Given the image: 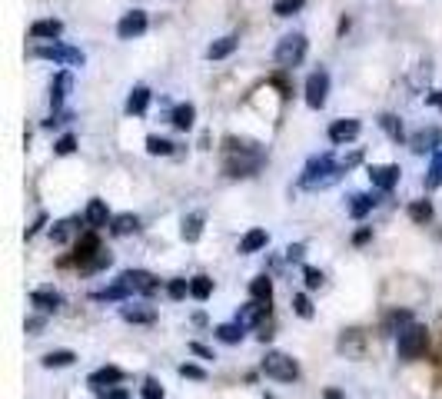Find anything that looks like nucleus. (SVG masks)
Wrapping results in <instances>:
<instances>
[{"mask_svg": "<svg viewBox=\"0 0 442 399\" xmlns=\"http://www.w3.org/2000/svg\"><path fill=\"white\" fill-rule=\"evenodd\" d=\"M80 223H83V216H67L60 223H54V227H50V240H54V243H67L74 233H80ZM83 227H87V223H83Z\"/></svg>", "mask_w": 442, "mask_h": 399, "instance_id": "19", "label": "nucleus"}, {"mask_svg": "<svg viewBox=\"0 0 442 399\" xmlns=\"http://www.w3.org/2000/svg\"><path fill=\"white\" fill-rule=\"evenodd\" d=\"M339 160H333V154H316L309 156V163L303 167V177H300V186L303 190H326L339 180Z\"/></svg>", "mask_w": 442, "mask_h": 399, "instance_id": "2", "label": "nucleus"}, {"mask_svg": "<svg viewBox=\"0 0 442 399\" xmlns=\"http://www.w3.org/2000/svg\"><path fill=\"white\" fill-rule=\"evenodd\" d=\"M369 236H373V230H369V227H363V230H356V236H352V243H356V246H363V243H369Z\"/></svg>", "mask_w": 442, "mask_h": 399, "instance_id": "49", "label": "nucleus"}, {"mask_svg": "<svg viewBox=\"0 0 442 399\" xmlns=\"http://www.w3.org/2000/svg\"><path fill=\"white\" fill-rule=\"evenodd\" d=\"M44 223H47V213H37V220H33L31 227H27V240H31V236H37V233L44 230Z\"/></svg>", "mask_w": 442, "mask_h": 399, "instance_id": "48", "label": "nucleus"}, {"mask_svg": "<svg viewBox=\"0 0 442 399\" xmlns=\"http://www.w3.org/2000/svg\"><path fill=\"white\" fill-rule=\"evenodd\" d=\"M409 220L412 223H429V220H432V203H429V200L409 203Z\"/></svg>", "mask_w": 442, "mask_h": 399, "instance_id": "36", "label": "nucleus"}, {"mask_svg": "<svg viewBox=\"0 0 442 399\" xmlns=\"http://www.w3.org/2000/svg\"><path fill=\"white\" fill-rule=\"evenodd\" d=\"M74 90V77H70V70H60L54 83H50V104H54V113L63 107V100H67V93Z\"/></svg>", "mask_w": 442, "mask_h": 399, "instance_id": "14", "label": "nucleus"}, {"mask_svg": "<svg viewBox=\"0 0 442 399\" xmlns=\"http://www.w3.org/2000/svg\"><path fill=\"white\" fill-rule=\"evenodd\" d=\"M120 283H126L133 293H143V296H150V293L160 290V283L156 277H150L147 270H123L120 273Z\"/></svg>", "mask_w": 442, "mask_h": 399, "instance_id": "11", "label": "nucleus"}, {"mask_svg": "<svg viewBox=\"0 0 442 399\" xmlns=\"http://www.w3.org/2000/svg\"><path fill=\"white\" fill-rule=\"evenodd\" d=\"M120 316L126 323H153L156 320V309L147 307V303H126V307L120 309Z\"/></svg>", "mask_w": 442, "mask_h": 399, "instance_id": "21", "label": "nucleus"}, {"mask_svg": "<svg viewBox=\"0 0 442 399\" xmlns=\"http://www.w3.org/2000/svg\"><path fill=\"white\" fill-rule=\"evenodd\" d=\"M376 203H379V200L373 197V193H352L350 197V216L352 220H363L366 213H373Z\"/></svg>", "mask_w": 442, "mask_h": 399, "instance_id": "24", "label": "nucleus"}, {"mask_svg": "<svg viewBox=\"0 0 442 399\" xmlns=\"http://www.w3.org/2000/svg\"><path fill=\"white\" fill-rule=\"evenodd\" d=\"M140 230V216L137 213H120L110 220V233L113 236H130V233Z\"/></svg>", "mask_w": 442, "mask_h": 399, "instance_id": "23", "label": "nucleus"}, {"mask_svg": "<svg viewBox=\"0 0 442 399\" xmlns=\"http://www.w3.org/2000/svg\"><path fill=\"white\" fill-rule=\"evenodd\" d=\"M37 329H44V316H33V320H27V333H33V336H37Z\"/></svg>", "mask_w": 442, "mask_h": 399, "instance_id": "52", "label": "nucleus"}, {"mask_svg": "<svg viewBox=\"0 0 442 399\" xmlns=\"http://www.w3.org/2000/svg\"><path fill=\"white\" fill-rule=\"evenodd\" d=\"M120 380H123V373L117 366H104V369H97V373H90V386H97V389L120 383Z\"/></svg>", "mask_w": 442, "mask_h": 399, "instance_id": "29", "label": "nucleus"}, {"mask_svg": "<svg viewBox=\"0 0 442 399\" xmlns=\"http://www.w3.org/2000/svg\"><path fill=\"white\" fill-rule=\"evenodd\" d=\"M306 37L303 33H286L279 44H276V63H279V70H293V67H300L306 57Z\"/></svg>", "mask_w": 442, "mask_h": 399, "instance_id": "5", "label": "nucleus"}, {"mask_svg": "<svg viewBox=\"0 0 442 399\" xmlns=\"http://www.w3.org/2000/svg\"><path fill=\"white\" fill-rule=\"evenodd\" d=\"M426 190L432 193V190H439V184H442V154H436L432 156V163H429V173H426Z\"/></svg>", "mask_w": 442, "mask_h": 399, "instance_id": "35", "label": "nucleus"}, {"mask_svg": "<svg viewBox=\"0 0 442 399\" xmlns=\"http://www.w3.org/2000/svg\"><path fill=\"white\" fill-rule=\"evenodd\" d=\"M31 303L40 313H54V309H60V303H63V296L54 286H40V290H33L31 293Z\"/></svg>", "mask_w": 442, "mask_h": 399, "instance_id": "16", "label": "nucleus"}, {"mask_svg": "<svg viewBox=\"0 0 442 399\" xmlns=\"http://www.w3.org/2000/svg\"><path fill=\"white\" fill-rule=\"evenodd\" d=\"M104 246H100V236H97V230H87L80 240H76V263H87L90 256H97Z\"/></svg>", "mask_w": 442, "mask_h": 399, "instance_id": "20", "label": "nucleus"}, {"mask_svg": "<svg viewBox=\"0 0 442 399\" xmlns=\"http://www.w3.org/2000/svg\"><path fill=\"white\" fill-rule=\"evenodd\" d=\"M183 240L186 243H197L199 240V233H203V213H190V216H183Z\"/></svg>", "mask_w": 442, "mask_h": 399, "instance_id": "32", "label": "nucleus"}, {"mask_svg": "<svg viewBox=\"0 0 442 399\" xmlns=\"http://www.w3.org/2000/svg\"><path fill=\"white\" fill-rule=\"evenodd\" d=\"M266 243H270V233L256 227V230H249L243 240H240V253H259Z\"/></svg>", "mask_w": 442, "mask_h": 399, "instance_id": "28", "label": "nucleus"}, {"mask_svg": "<svg viewBox=\"0 0 442 399\" xmlns=\"http://www.w3.org/2000/svg\"><path fill=\"white\" fill-rule=\"evenodd\" d=\"M190 296L199 300V303H203V300H210V296H213V279H210V277H193V279H190Z\"/></svg>", "mask_w": 442, "mask_h": 399, "instance_id": "33", "label": "nucleus"}, {"mask_svg": "<svg viewBox=\"0 0 442 399\" xmlns=\"http://www.w3.org/2000/svg\"><path fill=\"white\" fill-rule=\"evenodd\" d=\"M150 27V20H147V10H130V14L120 17V24H117V37L120 40H137L143 37Z\"/></svg>", "mask_w": 442, "mask_h": 399, "instance_id": "8", "label": "nucleus"}, {"mask_svg": "<svg viewBox=\"0 0 442 399\" xmlns=\"http://www.w3.org/2000/svg\"><path fill=\"white\" fill-rule=\"evenodd\" d=\"M293 309H296V316H303V320L313 316V303H309L306 293H296V296H293Z\"/></svg>", "mask_w": 442, "mask_h": 399, "instance_id": "40", "label": "nucleus"}, {"mask_svg": "<svg viewBox=\"0 0 442 399\" xmlns=\"http://www.w3.org/2000/svg\"><path fill=\"white\" fill-rule=\"evenodd\" d=\"M110 220V206H107V200H100V197H93L90 203H87V210H83V223H87V230H104Z\"/></svg>", "mask_w": 442, "mask_h": 399, "instance_id": "12", "label": "nucleus"}, {"mask_svg": "<svg viewBox=\"0 0 442 399\" xmlns=\"http://www.w3.org/2000/svg\"><path fill=\"white\" fill-rule=\"evenodd\" d=\"M31 57H37V60H54V63H67V67H83L87 63V57H83V50H76V47L70 44H37L31 47Z\"/></svg>", "mask_w": 442, "mask_h": 399, "instance_id": "4", "label": "nucleus"}, {"mask_svg": "<svg viewBox=\"0 0 442 399\" xmlns=\"http://www.w3.org/2000/svg\"><path fill=\"white\" fill-rule=\"evenodd\" d=\"M303 279H306V290H320L322 286V273L316 266H303Z\"/></svg>", "mask_w": 442, "mask_h": 399, "instance_id": "43", "label": "nucleus"}, {"mask_svg": "<svg viewBox=\"0 0 442 399\" xmlns=\"http://www.w3.org/2000/svg\"><path fill=\"white\" fill-rule=\"evenodd\" d=\"M180 376H186V380H206V373L199 366H193V363H183V366H180Z\"/></svg>", "mask_w": 442, "mask_h": 399, "instance_id": "46", "label": "nucleus"}, {"mask_svg": "<svg viewBox=\"0 0 442 399\" xmlns=\"http://www.w3.org/2000/svg\"><path fill=\"white\" fill-rule=\"evenodd\" d=\"M436 143H442V130H436V127L419 130V133H412V140H409L412 154H432V150H436Z\"/></svg>", "mask_w": 442, "mask_h": 399, "instance_id": "15", "label": "nucleus"}, {"mask_svg": "<svg viewBox=\"0 0 442 399\" xmlns=\"http://www.w3.org/2000/svg\"><path fill=\"white\" fill-rule=\"evenodd\" d=\"M243 333H246V326H240L236 320L223 323V326H216V339H220V343H229V346H233V343H240V339H243Z\"/></svg>", "mask_w": 442, "mask_h": 399, "instance_id": "31", "label": "nucleus"}, {"mask_svg": "<svg viewBox=\"0 0 442 399\" xmlns=\"http://www.w3.org/2000/svg\"><path fill=\"white\" fill-rule=\"evenodd\" d=\"M107 399H130V396H126V389H113Z\"/></svg>", "mask_w": 442, "mask_h": 399, "instance_id": "53", "label": "nucleus"}, {"mask_svg": "<svg viewBox=\"0 0 442 399\" xmlns=\"http://www.w3.org/2000/svg\"><path fill=\"white\" fill-rule=\"evenodd\" d=\"M303 7H306V0H276L273 14L276 17H293V14H300Z\"/></svg>", "mask_w": 442, "mask_h": 399, "instance_id": "39", "label": "nucleus"}, {"mask_svg": "<svg viewBox=\"0 0 442 399\" xmlns=\"http://www.w3.org/2000/svg\"><path fill=\"white\" fill-rule=\"evenodd\" d=\"M150 87H143V83H137L133 90H130V97H126V113L130 117H143L147 113V107H150Z\"/></svg>", "mask_w": 442, "mask_h": 399, "instance_id": "17", "label": "nucleus"}, {"mask_svg": "<svg viewBox=\"0 0 442 399\" xmlns=\"http://www.w3.org/2000/svg\"><path fill=\"white\" fill-rule=\"evenodd\" d=\"M130 296H133V290H130L126 283H120V279H117L113 286H104V290L93 293L97 303H117V300H130Z\"/></svg>", "mask_w": 442, "mask_h": 399, "instance_id": "22", "label": "nucleus"}, {"mask_svg": "<svg viewBox=\"0 0 442 399\" xmlns=\"http://www.w3.org/2000/svg\"><path fill=\"white\" fill-rule=\"evenodd\" d=\"M263 373H266L270 380H276V383H293V380L300 376V366H296L293 356L273 350V353H266V359H263Z\"/></svg>", "mask_w": 442, "mask_h": 399, "instance_id": "6", "label": "nucleus"}, {"mask_svg": "<svg viewBox=\"0 0 442 399\" xmlns=\"http://www.w3.org/2000/svg\"><path fill=\"white\" fill-rule=\"evenodd\" d=\"M249 300H259V303H270L273 300V279L270 277H256L249 283Z\"/></svg>", "mask_w": 442, "mask_h": 399, "instance_id": "30", "label": "nucleus"}, {"mask_svg": "<svg viewBox=\"0 0 442 399\" xmlns=\"http://www.w3.org/2000/svg\"><path fill=\"white\" fill-rule=\"evenodd\" d=\"M270 313V303H259V300H249L246 307H240V313H236V323L240 326H256V323H263V316Z\"/></svg>", "mask_w": 442, "mask_h": 399, "instance_id": "18", "label": "nucleus"}, {"mask_svg": "<svg viewBox=\"0 0 442 399\" xmlns=\"http://www.w3.org/2000/svg\"><path fill=\"white\" fill-rule=\"evenodd\" d=\"M359 130H363V123L356 120V117L333 120V123H329V143H336V147H346V143H352V140L359 137Z\"/></svg>", "mask_w": 442, "mask_h": 399, "instance_id": "10", "label": "nucleus"}, {"mask_svg": "<svg viewBox=\"0 0 442 399\" xmlns=\"http://www.w3.org/2000/svg\"><path fill=\"white\" fill-rule=\"evenodd\" d=\"M303 253H306L303 243H290V246H286V260H290V263H300V260H303Z\"/></svg>", "mask_w": 442, "mask_h": 399, "instance_id": "47", "label": "nucleus"}, {"mask_svg": "<svg viewBox=\"0 0 442 399\" xmlns=\"http://www.w3.org/2000/svg\"><path fill=\"white\" fill-rule=\"evenodd\" d=\"M326 97H329V74L320 67V70H313L306 77V107L320 110L326 104Z\"/></svg>", "mask_w": 442, "mask_h": 399, "instance_id": "7", "label": "nucleus"}, {"mask_svg": "<svg viewBox=\"0 0 442 399\" xmlns=\"http://www.w3.org/2000/svg\"><path fill=\"white\" fill-rule=\"evenodd\" d=\"M193 120H197V107L193 104H180V107H173V113H170V123L177 130H190Z\"/></svg>", "mask_w": 442, "mask_h": 399, "instance_id": "25", "label": "nucleus"}, {"mask_svg": "<svg viewBox=\"0 0 442 399\" xmlns=\"http://www.w3.org/2000/svg\"><path fill=\"white\" fill-rule=\"evenodd\" d=\"M399 177H402V170H399L396 163H373V167H369V180H373V186H376L379 193H389V190L399 184Z\"/></svg>", "mask_w": 442, "mask_h": 399, "instance_id": "9", "label": "nucleus"}, {"mask_svg": "<svg viewBox=\"0 0 442 399\" xmlns=\"http://www.w3.org/2000/svg\"><path fill=\"white\" fill-rule=\"evenodd\" d=\"M60 33H63V24L57 17H47V20H33L31 24V40H54L57 44Z\"/></svg>", "mask_w": 442, "mask_h": 399, "instance_id": "13", "label": "nucleus"}, {"mask_svg": "<svg viewBox=\"0 0 442 399\" xmlns=\"http://www.w3.org/2000/svg\"><path fill=\"white\" fill-rule=\"evenodd\" d=\"M167 293H170V300H183L186 293H190V283H186V279H170Z\"/></svg>", "mask_w": 442, "mask_h": 399, "instance_id": "44", "label": "nucleus"}, {"mask_svg": "<svg viewBox=\"0 0 442 399\" xmlns=\"http://www.w3.org/2000/svg\"><path fill=\"white\" fill-rule=\"evenodd\" d=\"M147 154L170 156V154H173V143H170L167 137H156V133H150V137H147Z\"/></svg>", "mask_w": 442, "mask_h": 399, "instance_id": "37", "label": "nucleus"}, {"mask_svg": "<svg viewBox=\"0 0 442 399\" xmlns=\"http://www.w3.org/2000/svg\"><path fill=\"white\" fill-rule=\"evenodd\" d=\"M326 399H346V396H343L339 389H326Z\"/></svg>", "mask_w": 442, "mask_h": 399, "instance_id": "54", "label": "nucleus"}, {"mask_svg": "<svg viewBox=\"0 0 442 399\" xmlns=\"http://www.w3.org/2000/svg\"><path fill=\"white\" fill-rule=\"evenodd\" d=\"M190 350H193L197 356H203V359H213V350H206L203 343H190Z\"/></svg>", "mask_w": 442, "mask_h": 399, "instance_id": "51", "label": "nucleus"}, {"mask_svg": "<svg viewBox=\"0 0 442 399\" xmlns=\"http://www.w3.org/2000/svg\"><path fill=\"white\" fill-rule=\"evenodd\" d=\"M74 150H76V137H74V133H63V137L54 143V154H57V156H67V154H74Z\"/></svg>", "mask_w": 442, "mask_h": 399, "instance_id": "41", "label": "nucleus"}, {"mask_svg": "<svg viewBox=\"0 0 442 399\" xmlns=\"http://www.w3.org/2000/svg\"><path fill=\"white\" fill-rule=\"evenodd\" d=\"M236 44H240L236 37H220V40H213V44L206 47V57L210 60H227L229 54L236 50Z\"/></svg>", "mask_w": 442, "mask_h": 399, "instance_id": "27", "label": "nucleus"}, {"mask_svg": "<svg viewBox=\"0 0 442 399\" xmlns=\"http://www.w3.org/2000/svg\"><path fill=\"white\" fill-rule=\"evenodd\" d=\"M47 369H63V366H74L76 363V353L74 350H50V353H44V359H40Z\"/></svg>", "mask_w": 442, "mask_h": 399, "instance_id": "26", "label": "nucleus"}, {"mask_svg": "<svg viewBox=\"0 0 442 399\" xmlns=\"http://www.w3.org/2000/svg\"><path fill=\"white\" fill-rule=\"evenodd\" d=\"M227 177H253L259 167H263V150H256V143H240L236 137H227Z\"/></svg>", "mask_w": 442, "mask_h": 399, "instance_id": "1", "label": "nucleus"}, {"mask_svg": "<svg viewBox=\"0 0 442 399\" xmlns=\"http://www.w3.org/2000/svg\"><path fill=\"white\" fill-rule=\"evenodd\" d=\"M110 263H113V256H110L107 250H100L97 256H90L87 263H80V270H83V273H97V270H107Z\"/></svg>", "mask_w": 442, "mask_h": 399, "instance_id": "38", "label": "nucleus"}, {"mask_svg": "<svg viewBox=\"0 0 442 399\" xmlns=\"http://www.w3.org/2000/svg\"><path fill=\"white\" fill-rule=\"evenodd\" d=\"M379 127L386 130V137L396 140V143L406 137V133H402V120H399L396 113H382V117H379Z\"/></svg>", "mask_w": 442, "mask_h": 399, "instance_id": "34", "label": "nucleus"}, {"mask_svg": "<svg viewBox=\"0 0 442 399\" xmlns=\"http://www.w3.org/2000/svg\"><path fill=\"white\" fill-rule=\"evenodd\" d=\"M426 343H429V329L423 326V323H409V326H402V329H399V343H396L399 359H406V363L419 359V356L426 353Z\"/></svg>", "mask_w": 442, "mask_h": 399, "instance_id": "3", "label": "nucleus"}, {"mask_svg": "<svg viewBox=\"0 0 442 399\" xmlns=\"http://www.w3.org/2000/svg\"><path fill=\"white\" fill-rule=\"evenodd\" d=\"M143 399H163V386L156 383V380H147L143 383Z\"/></svg>", "mask_w": 442, "mask_h": 399, "instance_id": "45", "label": "nucleus"}, {"mask_svg": "<svg viewBox=\"0 0 442 399\" xmlns=\"http://www.w3.org/2000/svg\"><path fill=\"white\" fill-rule=\"evenodd\" d=\"M396 326H409V309H393V313H389V320H386V329L393 333Z\"/></svg>", "mask_w": 442, "mask_h": 399, "instance_id": "42", "label": "nucleus"}, {"mask_svg": "<svg viewBox=\"0 0 442 399\" xmlns=\"http://www.w3.org/2000/svg\"><path fill=\"white\" fill-rule=\"evenodd\" d=\"M426 104H429V107H439L442 110V90H429L426 93Z\"/></svg>", "mask_w": 442, "mask_h": 399, "instance_id": "50", "label": "nucleus"}]
</instances>
